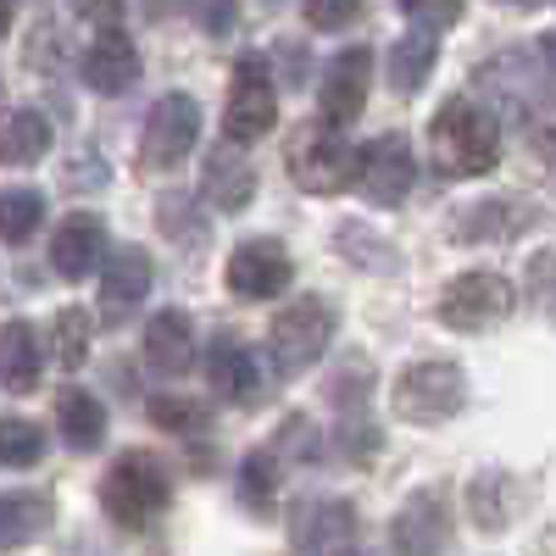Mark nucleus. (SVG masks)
I'll return each instance as SVG.
<instances>
[{
	"label": "nucleus",
	"mask_w": 556,
	"mask_h": 556,
	"mask_svg": "<svg viewBox=\"0 0 556 556\" xmlns=\"http://www.w3.org/2000/svg\"><path fill=\"white\" fill-rule=\"evenodd\" d=\"M417 184V162H412V139L406 134H379L367 151H356V190L374 206H401Z\"/></svg>",
	"instance_id": "nucleus-9"
},
{
	"label": "nucleus",
	"mask_w": 556,
	"mask_h": 556,
	"mask_svg": "<svg viewBox=\"0 0 556 556\" xmlns=\"http://www.w3.org/2000/svg\"><path fill=\"white\" fill-rule=\"evenodd\" d=\"M12 34V0H0V39Z\"/></svg>",
	"instance_id": "nucleus-40"
},
{
	"label": "nucleus",
	"mask_w": 556,
	"mask_h": 556,
	"mask_svg": "<svg viewBox=\"0 0 556 556\" xmlns=\"http://www.w3.org/2000/svg\"><path fill=\"white\" fill-rule=\"evenodd\" d=\"M518 312V290L513 278L501 273H456L451 285L440 290V323L456 334H479V329H495V323H506Z\"/></svg>",
	"instance_id": "nucleus-6"
},
{
	"label": "nucleus",
	"mask_w": 556,
	"mask_h": 556,
	"mask_svg": "<svg viewBox=\"0 0 556 556\" xmlns=\"http://www.w3.org/2000/svg\"><path fill=\"white\" fill-rule=\"evenodd\" d=\"M395 7H401V17L412 28H434V34L462 17V0H395Z\"/></svg>",
	"instance_id": "nucleus-33"
},
{
	"label": "nucleus",
	"mask_w": 556,
	"mask_h": 556,
	"mask_svg": "<svg viewBox=\"0 0 556 556\" xmlns=\"http://www.w3.org/2000/svg\"><path fill=\"white\" fill-rule=\"evenodd\" d=\"M151 278H156V267L139 245H123L106 256V273H101V323L106 329H117V323H128L139 312V301L151 295Z\"/></svg>",
	"instance_id": "nucleus-13"
},
{
	"label": "nucleus",
	"mask_w": 556,
	"mask_h": 556,
	"mask_svg": "<svg viewBox=\"0 0 556 556\" xmlns=\"http://www.w3.org/2000/svg\"><path fill=\"white\" fill-rule=\"evenodd\" d=\"M45 456V429L34 417H0V468H34Z\"/></svg>",
	"instance_id": "nucleus-30"
},
{
	"label": "nucleus",
	"mask_w": 556,
	"mask_h": 556,
	"mask_svg": "<svg viewBox=\"0 0 556 556\" xmlns=\"http://www.w3.org/2000/svg\"><path fill=\"white\" fill-rule=\"evenodd\" d=\"M290 178H295V190L306 195H340L345 184H356V151H351V139L323 117V123H301V134L290 139Z\"/></svg>",
	"instance_id": "nucleus-5"
},
{
	"label": "nucleus",
	"mask_w": 556,
	"mask_h": 556,
	"mask_svg": "<svg viewBox=\"0 0 556 556\" xmlns=\"http://www.w3.org/2000/svg\"><path fill=\"white\" fill-rule=\"evenodd\" d=\"M529 223V212H518L513 201H484V206H462L456 212V240H513Z\"/></svg>",
	"instance_id": "nucleus-25"
},
{
	"label": "nucleus",
	"mask_w": 556,
	"mask_h": 556,
	"mask_svg": "<svg viewBox=\"0 0 556 556\" xmlns=\"http://www.w3.org/2000/svg\"><path fill=\"white\" fill-rule=\"evenodd\" d=\"M278 123V89L267 78V62L262 56H240L235 62V84H228V106H223V134L251 146V139L273 134Z\"/></svg>",
	"instance_id": "nucleus-8"
},
{
	"label": "nucleus",
	"mask_w": 556,
	"mask_h": 556,
	"mask_svg": "<svg viewBox=\"0 0 556 556\" xmlns=\"http://www.w3.org/2000/svg\"><path fill=\"white\" fill-rule=\"evenodd\" d=\"M34 384H39V334H34V323L12 317V323H0V390L34 395Z\"/></svg>",
	"instance_id": "nucleus-20"
},
{
	"label": "nucleus",
	"mask_w": 556,
	"mask_h": 556,
	"mask_svg": "<svg viewBox=\"0 0 556 556\" xmlns=\"http://www.w3.org/2000/svg\"><path fill=\"white\" fill-rule=\"evenodd\" d=\"M51 518H56V506H51V495H39V490L0 495V551H17V545L39 540L45 529H51Z\"/></svg>",
	"instance_id": "nucleus-23"
},
{
	"label": "nucleus",
	"mask_w": 556,
	"mask_h": 556,
	"mask_svg": "<svg viewBox=\"0 0 556 556\" xmlns=\"http://www.w3.org/2000/svg\"><path fill=\"white\" fill-rule=\"evenodd\" d=\"M367 89H374V51H367V45H351V51H340L329 67H323L317 106H323V117H329L334 128L356 123L362 106H367Z\"/></svg>",
	"instance_id": "nucleus-11"
},
{
	"label": "nucleus",
	"mask_w": 556,
	"mask_h": 556,
	"mask_svg": "<svg viewBox=\"0 0 556 556\" xmlns=\"http://www.w3.org/2000/svg\"><path fill=\"white\" fill-rule=\"evenodd\" d=\"M151 424L167 429V434L195 440V434H206V424H212V406L195 401V395H156V401H151Z\"/></svg>",
	"instance_id": "nucleus-28"
},
{
	"label": "nucleus",
	"mask_w": 556,
	"mask_h": 556,
	"mask_svg": "<svg viewBox=\"0 0 556 556\" xmlns=\"http://www.w3.org/2000/svg\"><path fill=\"white\" fill-rule=\"evenodd\" d=\"M429 162L440 178H484L501 162V123L473 96H451L429 123Z\"/></svg>",
	"instance_id": "nucleus-1"
},
{
	"label": "nucleus",
	"mask_w": 556,
	"mask_h": 556,
	"mask_svg": "<svg viewBox=\"0 0 556 556\" xmlns=\"http://www.w3.org/2000/svg\"><path fill=\"white\" fill-rule=\"evenodd\" d=\"M39 223H45V195L39 190H28V184L0 190V240H7V245H28Z\"/></svg>",
	"instance_id": "nucleus-26"
},
{
	"label": "nucleus",
	"mask_w": 556,
	"mask_h": 556,
	"mask_svg": "<svg viewBox=\"0 0 556 556\" xmlns=\"http://www.w3.org/2000/svg\"><path fill=\"white\" fill-rule=\"evenodd\" d=\"M356 12H362V0H306V23H312V28H323V34L345 28Z\"/></svg>",
	"instance_id": "nucleus-35"
},
{
	"label": "nucleus",
	"mask_w": 556,
	"mask_h": 556,
	"mask_svg": "<svg viewBox=\"0 0 556 556\" xmlns=\"http://www.w3.org/2000/svg\"><path fill=\"white\" fill-rule=\"evenodd\" d=\"M529 295L556 317V256H551V251H540V256L529 262Z\"/></svg>",
	"instance_id": "nucleus-37"
},
{
	"label": "nucleus",
	"mask_w": 556,
	"mask_h": 556,
	"mask_svg": "<svg viewBox=\"0 0 556 556\" xmlns=\"http://www.w3.org/2000/svg\"><path fill=\"white\" fill-rule=\"evenodd\" d=\"M173 501V479H167V462L151 451H123L106 479H101V506L117 529H151Z\"/></svg>",
	"instance_id": "nucleus-2"
},
{
	"label": "nucleus",
	"mask_w": 556,
	"mask_h": 556,
	"mask_svg": "<svg viewBox=\"0 0 556 556\" xmlns=\"http://www.w3.org/2000/svg\"><path fill=\"white\" fill-rule=\"evenodd\" d=\"M434 62H440V34H434V28L401 34V39L390 45V56H384L395 96H417V89H424V78L434 73Z\"/></svg>",
	"instance_id": "nucleus-22"
},
{
	"label": "nucleus",
	"mask_w": 556,
	"mask_h": 556,
	"mask_svg": "<svg viewBox=\"0 0 556 556\" xmlns=\"http://www.w3.org/2000/svg\"><path fill=\"white\" fill-rule=\"evenodd\" d=\"M390 545L406 556H429L451 545V513H445V495L440 490H417L401 501V513L390 523Z\"/></svg>",
	"instance_id": "nucleus-15"
},
{
	"label": "nucleus",
	"mask_w": 556,
	"mask_h": 556,
	"mask_svg": "<svg viewBox=\"0 0 556 556\" xmlns=\"http://www.w3.org/2000/svg\"><path fill=\"white\" fill-rule=\"evenodd\" d=\"M334 329H340V312L323 301V295H301L295 306H285L267 329V356L285 379H301L306 367L323 362V351L334 345Z\"/></svg>",
	"instance_id": "nucleus-3"
},
{
	"label": "nucleus",
	"mask_w": 556,
	"mask_h": 556,
	"mask_svg": "<svg viewBox=\"0 0 556 556\" xmlns=\"http://www.w3.org/2000/svg\"><path fill=\"white\" fill-rule=\"evenodd\" d=\"M195 17H201L206 34H228V28H235V0H201Z\"/></svg>",
	"instance_id": "nucleus-38"
},
{
	"label": "nucleus",
	"mask_w": 556,
	"mask_h": 556,
	"mask_svg": "<svg viewBox=\"0 0 556 556\" xmlns=\"http://www.w3.org/2000/svg\"><path fill=\"white\" fill-rule=\"evenodd\" d=\"M295 278V262L278 240H240L235 256H228V290L240 301H273L285 295Z\"/></svg>",
	"instance_id": "nucleus-10"
},
{
	"label": "nucleus",
	"mask_w": 556,
	"mask_h": 556,
	"mask_svg": "<svg viewBox=\"0 0 556 556\" xmlns=\"http://www.w3.org/2000/svg\"><path fill=\"white\" fill-rule=\"evenodd\" d=\"M89 334H96V323H89V312H78V306L56 312V323H51V356L67 367V374L89 362Z\"/></svg>",
	"instance_id": "nucleus-29"
},
{
	"label": "nucleus",
	"mask_w": 556,
	"mask_h": 556,
	"mask_svg": "<svg viewBox=\"0 0 556 556\" xmlns=\"http://www.w3.org/2000/svg\"><path fill=\"white\" fill-rule=\"evenodd\" d=\"M540 56H545V67L556 73V34H545V39H540Z\"/></svg>",
	"instance_id": "nucleus-39"
},
{
	"label": "nucleus",
	"mask_w": 556,
	"mask_h": 556,
	"mask_svg": "<svg viewBox=\"0 0 556 556\" xmlns=\"http://www.w3.org/2000/svg\"><path fill=\"white\" fill-rule=\"evenodd\" d=\"M523 139H529V151H534L545 167H556V101H534V106H529Z\"/></svg>",
	"instance_id": "nucleus-32"
},
{
	"label": "nucleus",
	"mask_w": 556,
	"mask_h": 556,
	"mask_svg": "<svg viewBox=\"0 0 556 556\" xmlns=\"http://www.w3.org/2000/svg\"><path fill=\"white\" fill-rule=\"evenodd\" d=\"M146 362H151V374H162V379H184V374H190V362H195L190 317H184V312H156L146 323Z\"/></svg>",
	"instance_id": "nucleus-19"
},
{
	"label": "nucleus",
	"mask_w": 556,
	"mask_h": 556,
	"mask_svg": "<svg viewBox=\"0 0 556 556\" xmlns=\"http://www.w3.org/2000/svg\"><path fill=\"white\" fill-rule=\"evenodd\" d=\"M468 506H473V518L495 534V529H506L513 523V484H506L501 473H484V479H473V490H468Z\"/></svg>",
	"instance_id": "nucleus-31"
},
{
	"label": "nucleus",
	"mask_w": 556,
	"mask_h": 556,
	"mask_svg": "<svg viewBox=\"0 0 556 556\" xmlns=\"http://www.w3.org/2000/svg\"><path fill=\"white\" fill-rule=\"evenodd\" d=\"M201 139V106L195 96H162L146 117V139H139V162H146V173H173L184 156L195 151Z\"/></svg>",
	"instance_id": "nucleus-7"
},
{
	"label": "nucleus",
	"mask_w": 556,
	"mask_h": 556,
	"mask_svg": "<svg viewBox=\"0 0 556 556\" xmlns=\"http://www.w3.org/2000/svg\"><path fill=\"white\" fill-rule=\"evenodd\" d=\"M201 195L212 212H245L251 195H256V167L245 162L240 139H228V146H217L201 167Z\"/></svg>",
	"instance_id": "nucleus-17"
},
{
	"label": "nucleus",
	"mask_w": 556,
	"mask_h": 556,
	"mask_svg": "<svg viewBox=\"0 0 556 556\" xmlns=\"http://www.w3.org/2000/svg\"><path fill=\"white\" fill-rule=\"evenodd\" d=\"M240 501L251 506V513H273V501H278V451H251L240 462Z\"/></svg>",
	"instance_id": "nucleus-27"
},
{
	"label": "nucleus",
	"mask_w": 556,
	"mask_h": 556,
	"mask_svg": "<svg viewBox=\"0 0 556 556\" xmlns=\"http://www.w3.org/2000/svg\"><path fill=\"white\" fill-rule=\"evenodd\" d=\"M390 406H395V417L424 424V429L451 424V417L468 406V374H462L456 362H440V356L412 362L406 374L395 379V390H390Z\"/></svg>",
	"instance_id": "nucleus-4"
},
{
	"label": "nucleus",
	"mask_w": 556,
	"mask_h": 556,
	"mask_svg": "<svg viewBox=\"0 0 556 556\" xmlns=\"http://www.w3.org/2000/svg\"><path fill=\"white\" fill-rule=\"evenodd\" d=\"M67 7H73V17H78V23H89L96 34L123 28V0H67Z\"/></svg>",
	"instance_id": "nucleus-36"
},
{
	"label": "nucleus",
	"mask_w": 556,
	"mask_h": 556,
	"mask_svg": "<svg viewBox=\"0 0 556 556\" xmlns=\"http://www.w3.org/2000/svg\"><path fill=\"white\" fill-rule=\"evenodd\" d=\"M45 151H51V123H45V112L23 106L0 123V167H34Z\"/></svg>",
	"instance_id": "nucleus-24"
},
{
	"label": "nucleus",
	"mask_w": 556,
	"mask_h": 556,
	"mask_svg": "<svg viewBox=\"0 0 556 556\" xmlns=\"http://www.w3.org/2000/svg\"><path fill=\"white\" fill-rule=\"evenodd\" d=\"M78 73H84V84L96 89V96H106V101L128 96V89L139 84V51H134V39H128L123 28H106V34L84 51Z\"/></svg>",
	"instance_id": "nucleus-16"
},
{
	"label": "nucleus",
	"mask_w": 556,
	"mask_h": 556,
	"mask_svg": "<svg viewBox=\"0 0 556 556\" xmlns=\"http://www.w3.org/2000/svg\"><path fill=\"white\" fill-rule=\"evenodd\" d=\"M101 256H106V223H101L96 212L62 217L56 240H51V267H56L62 278H89V273L101 267Z\"/></svg>",
	"instance_id": "nucleus-18"
},
{
	"label": "nucleus",
	"mask_w": 556,
	"mask_h": 556,
	"mask_svg": "<svg viewBox=\"0 0 556 556\" xmlns=\"http://www.w3.org/2000/svg\"><path fill=\"white\" fill-rule=\"evenodd\" d=\"M290 545L295 551H351L356 545V506L351 501H334V495H317V501H301L295 518H290Z\"/></svg>",
	"instance_id": "nucleus-14"
},
{
	"label": "nucleus",
	"mask_w": 556,
	"mask_h": 556,
	"mask_svg": "<svg viewBox=\"0 0 556 556\" xmlns=\"http://www.w3.org/2000/svg\"><path fill=\"white\" fill-rule=\"evenodd\" d=\"M206 390L228 406H262L267 401V374L251 345L240 340H217L206 351Z\"/></svg>",
	"instance_id": "nucleus-12"
},
{
	"label": "nucleus",
	"mask_w": 556,
	"mask_h": 556,
	"mask_svg": "<svg viewBox=\"0 0 556 556\" xmlns=\"http://www.w3.org/2000/svg\"><path fill=\"white\" fill-rule=\"evenodd\" d=\"M56 429H62L67 451H78V456L101 451L106 445V406L89 390H62L56 395Z\"/></svg>",
	"instance_id": "nucleus-21"
},
{
	"label": "nucleus",
	"mask_w": 556,
	"mask_h": 556,
	"mask_svg": "<svg viewBox=\"0 0 556 556\" xmlns=\"http://www.w3.org/2000/svg\"><path fill=\"white\" fill-rule=\"evenodd\" d=\"M495 7H518V12H534L540 0H495Z\"/></svg>",
	"instance_id": "nucleus-41"
},
{
	"label": "nucleus",
	"mask_w": 556,
	"mask_h": 556,
	"mask_svg": "<svg viewBox=\"0 0 556 556\" xmlns=\"http://www.w3.org/2000/svg\"><path fill=\"white\" fill-rule=\"evenodd\" d=\"M273 451L278 456H301V462H317V429L306 424V417H285V424H278V440H273Z\"/></svg>",
	"instance_id": "nucleus-34"
}]
</instances>
